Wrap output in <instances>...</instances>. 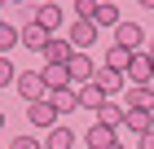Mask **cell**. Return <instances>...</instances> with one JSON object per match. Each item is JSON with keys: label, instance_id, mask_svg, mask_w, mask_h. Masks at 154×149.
I'll return each mask as SVG.
<instances>
[{"label": "cell", "instance_id": "obj_1", "mask_svg": "<svg viewBox=\"0 0 154 149\" xmlns=\"http://www.w3.org/2000/svg\"><path fill=\"white\" fill-rule=\"evenodd\" d=\"M18 92H22L26 101H44L53 88L44 83V75H40V70H18Z\"/></svg>", "mask_w": 154, "mask_h": 149}, {"label": "cell", "instance_id": "obj_2", "mask_svg": "<svg viewBox=\"0 0 154 149\" xmlns=\"http://www.w3.org/2000/svg\"><path fill=\"white\" fill-rule=\"evenodd\" d=\"M66 70H71V83H88L97 75V66H93V57L84 53V48H75V57L66 61Z\"/></svg>", "mask_w": 154, "mask_h": 149}, {"label": "cell", "instance_id": "obj_3", "mask_svg": "<svg viewBox=\"0 0 154 149\" xmlns=\"http://www.w3.org/2000/svg\"><path fill=\"white\" fill-rule=\"evenodd\" d=\"M26 118H31L35 127H57V105L48 101V97H44V101H31V110H26Z\"/></svg>", "mask_w": 154, "mask_h": 149}, {"label": "cell", "instance_id": "obj_4", "mask_svg": "<svg viewBox=\"0 0 154 149\" xmlns=\"http://www.w3.org/2000/svg\"><path fill=\"white\" fill-rule=\"evenodd\" d=\"M71 57H75V44H71V40H48V44H44V61H48V66H66Z\"/></svg>", "mask_w": 154, "mask_h": 149}, {"label": "cell", "instance_id": "obj_5", "mask_svg": "<svg viewBox=\"0 0 154 149\" xmlns=\"http://www.w3.org/2000/svg\"><path fill=\"white\" fill-rule=\"evenodd\" d=\"M84 145H88V149H110V145H115V127H110V123H93L88 132H84Z\"/></svg>", "mask_w": 154, "mask_h": 149}, {"label": "cell", "instance_id": "obj_6", "mask_svg": "<svg viewBox=\"0 0 154 149\" xmlns=\"http://www.w3.org/2000/svg\"><path fill=\"white\" fill-rule=\"evenodd\" d=\"M48 101L57 105V114H71V110H79V88H75V83H71V88H53Z\"/></svg>", "mask_w": 154, "mask_h": 149}, {"label": "cell", "instance_id": "obj_7", "mask_svg": "<svg viewBox=\"0 0 154 149\" xmlns=\"http://www.w3.org/2000/svg\"><path fill=\"white\" fill-rule=\"evenodd\" d=\"M106 101H110V97L101 92V83H93V79L79 83V110H101Z\"/></svg>", "mask_w": 154, "mask_h": 149}, {"label": "cell", "instance_id": "obj_8", "mask_svg": "<svg viewBox=\"0 0 154 149\" xmlns=\"http://www.w3.org/2000/svg\"><path fill=\"white\" fill-rule=\"evenodd\" d=\"M31 22H40L44 31H57L62 26V4H35L31 9Z\"/></svg>", "mask_w": 154, "mask_h": 149}, {"label": "cell", "instance_id": "obj_9", "mask_svg": "<svg viewBox=\"0 0 154 149\" xmlns=\"http://www.w3.org/2000/svg\"><path fill=\"white\" fill-rule=\"evenodd\" d=\"M141 40H145V31L137 22H119L115 26V44H123V48H132V53H137V48H141Z\"/></svg>", "mask_w": 154, "mask_h": 149}, {"label": "cell", "instance_id": "obj_10", "mask_svg": "<svg viewBox=\"0 0 154 149\" xmlns=\"http://www.w3.org/2000/svg\"><path fill=\"white\" fill-rule=\"evenodd\" d=\"M123 79H128V75H123V70H110V66H101L93 75V83H101V92H106V97H115L119 88H123Z\"/></svg>", "mask_w": 154, "mask_h": 149}, {"label": "cell", "instance_id": "obj_11", "mask_svg": "<svg viewBox=\"0 0 154 149\" xmlns=\"http://www.w3.org/2000/svg\"><path fill=\"white\" fill-rule=\"evenodd\" d=\"M128 110H154V88L150 83H132L128 88Z\"/></svg>", "mask_w": 154, "mask_h": 149}, {"label": "cell", "instance_id": "obj_12", "mask_svg": "<svg viewBox=\"0 0 154 149\" xmlns=\"http://www.w3.org/2000/svg\"><path fill=\"white\" fill-rule=\"evenodd\" d=\"M128 79H132V83H150V79H154V61H150V53H137V57H132Z\"/></svg>", "mask_w": 154, "mask_h": 149}, {"label": "cell", "instance_id": "obj_13", "mask_svg": "<svg viewBox=\"0 0 154 149\" xmlns=\"http://www.w3.org/2000/svg\"><path fill=\"white\" fill-rule=\"evenodd\" d=\"M93 40H97V22H93V18H79V22L71 26V44L75 48H88Z\"/></svg>", "mask_w": 154, "mask_h": 149}, {"label": "cell", "instance_id": "obj_14", "mask_svg": "<svg viewBox=\"0 0 154 149\" xmlns=\"http://www.w3.org/2000/svg\"><path fill=\"white\" fill-rule=\"evenodd\" d=\"M48 40H53V35H48V31H44L40 22H26V26H22V44H26V48L44 53V44H48Z\"/></svg>", "mask_w": 154, "mask_h": 149}, {"label": "cell", "instance_id": "obj_15", "mask_svg": "<svg viewBox=\"0 0 154 149\" xmlns=\"http://www.w3.org/2000/svg\"><path fill=\"white\" fill-rule=\"evenodd\" d=\"M132 57H137V53H132V48H123V44H110V48H106V66H110V70H123V75H128Z\"/></svg>", "mask_w": 154, "mask_h": 149}, {"label": "cell", "instance_id": "obj_16", "mask_svg": "<svg viewBox=\"0 0 154 149\" xmlns=\"http://www.w3.org/2000/svg\"><path fill=\"white\" fill-rule=\"evenodd\" d=\"M123 127H128V132H137V136H145V132H154V114H150V110H128Z\"/></svg>", "mask_w": 154, "mask_h": 149}, {"label": "cell", "instance_id": "obj_17", "mask_svg": "<svg viewBox=\"0 0 154 149\" xmlns=\"http://www.w3.org/2000/svg\"><path fill=\"white\" fill-rule=\"evenodd\" d=\"M123 118H128V105H115L106 101L101 110H97V123H110V127H123Z\"/></svg>", "mask_w": 154, "mask_h": 149}, {"label": "cell", "instance_id": "obj_18", "mask_svg": "<svg viewBox=\"0 0 154 149\" xmlns=\"http://www.w3.org/2000/svg\"><path fill=\"white\" fill-rule=\"evenodd\" d=\"M71 145H75V132H71V127H48L44 149H71Z\"/></svg>", "mask_w": 154, "mask_h": 149}, {"label": "cell", "instance_id": "obj_19", "mask_svg": "<svg viewBox=\"0 0 154 149\" xmlns=\"http://www.w3.org/2000/svg\"><path fill=\"white\" fill-rule=\"evenodd\" d=\"M93 22H97V26H119V22H123V18H119V4L101 0V4H97V13H93Z\"/></svg>", "mask_w": 154, "mask_h": 149}, {"label": "cell", "instance_id": "obj_20", "mask_svg": "<svg viewBox=\"0 0 154 149\" xmlns=\"http://www.w3.org/2000/svg\"><path fill=\"white\" fill-rule=\"evenodd\" d=\"M40 75H44L48 88H71V70H66V66H44Z\"/></svg>", "mask_w": 154, "mask_h": 149}, {"label": "cell", "instance_id": "obj_21", "mask_svg": "<svg viewBox=\"0 0 154 149\" xmlns=\"http://www.w3.org/2000/svg\"><path fill=\"white\" fill-rule=\"evenodd\" d=\"M13 44H22V31H18V26H9V22H0V53H9Z\"/></svg>", "mask_w": 154, "mask_h": 149}, {"label": "cell", "instance_id": "obj_22", "mask_svg": "<svg viewBox=\"0 0 154 149\" xmlns=\"http://www.w3.org/2000/svg\"><path fill=\"white\" fill-rule=\"evenodd\" d=\"M5 83H18V70H13L9 57H0V88H5Z\"/></svg>", "mask_w": 154, "mask_h": 149}, {"label": "cell", "instance_id": "obj_23", "mask_svg": "<svg viewBox=\"0 0 154 149\" xmlns=\"http://www.w3.org/2000/svg\"><path fill=\"white\" fill-rule=\"evenodd\" d=\"M97 4H101V0H75V13H79V18H93Z\"/></svg>", "mask_w": 154, "mask_h": 149}, {"label": "cell", "instance_id": "obj_24", "mask_svg": "<svg viewBox=\"0 0 154 149\" xmlns=\"http://www.w3.org/2000/svg\"><path fill=\"white\" fill-rule=\"evenodd\" d=\"M13 149H44V145H40V140H31V136H18V140H13Z\"/></svg>", "mask_w": 154, "mask_h": 149}, {"label": "cell", "instance_id": "obj_25", "mask_svg": "<svg viewBox=\"0 0 154 149\" xmlns=\"http://www.w3.org/2000/svg\"><path fill=\"white\" fill-rule=\"evenodd\" d=\"M141 149H154V132H145V136H141Z\"/></svg>", "mask_w": 154, "mask_h": 149}, {"label": "cell", "instance_id": "obj_26", "mask_svg": "<svg viewBox=\"0 0 154 149\" xmlns=\"http://www.w3.org/2000/svg\"><path fill=\"white\" fill-rule=\"evenodd\" d=\"M137 4H141V9H154V0H137Z\"/></svg>", "mask_w": 154, "mask_h": 149}, {"label": "cell", "instance_id": "obj_27", "mask_svg": "<svg viewBox=\"0 0 154 149\" xmlns=\"http://www.w3.org/2000/svg\"><path fill=\"white\" fill-rule=\"evenodd\" d=\"M110 149H123V145H119V140H115V145H110Z\"/></svg>", "mask_w": 154, "mask_h": 149}, {"label": "cell", "instance_id": "obj_28", "mask_svg": "<svg viewBox=\"0 0 154 149\" xmlns=\"http://www.w3.org/2000/svg\"><path fill=\"white\" fill-rule=\"evenodd\" d=\"M13 4H26V0H13Z\"/></svg>", "mask_w": 154, "mask_h": 149}, {"label": "cell", "instance_id": "obj_29", "mask_svg": "<svg viewBox=\"0 0 154 149\" xmlns=\"http://www.w3.org/2000/svg\"><path fill=\"white\" fill-rule=\"evenodd\" d=\"M0 127H5V114H0Z\"/></svg>", "mask_w": 154, "mask_h": 149}, {"label": "cell", "instance_id": "obj_30", "mask_svg": "<svg viewBox=\"0 0 154 149\" xmlns=\"http://www.w3.org/2000/svg\"><path fill=\"white\" fill-rule=\"evenodd\" d=\"M150 61H154V48H150Z\"/></svg>", "mask_w": 154, "mask_h": 149}, {"label": "cell", "instance_id": "obj_31", "mask_svg": "<svg viewBox=\"0 0 154 149\" xmlns=\"http://www.w3.org/2000/svg\"><path fill=\"white\" fill-rule=\"evenodd\" d=\"M0 4H5V0H0Z\"/></svg>", "mask_w": 154, "mask_h": 149}, {"label": "cell", "instance_id": "obj_32", "mask_svg": "<svg viewBox=\"0 0 154 149\" xmlns=\"http://www.w3.org/2000/svg\"><path fill=\"white\" fill-rule=\"evenodd\" d=\"M9 149H13V145H9Z\"/></svg>", "mask_w": 154, "mask_h": 149}]
</instances>
